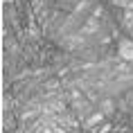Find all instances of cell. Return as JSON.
Instances as JSON below:
<instances>
[{
	"label": "cell",
	"mask_w": 133,
	"mask_h": 133,
	"mask_svg": "<svg viewBox=\"0 0 133 133\" xmlns=\"http://www.w3.org/2000/svg\"><path fill=\"white\" fill-rule=\"evenodd\" d=\"M119 54H122V59H129V61H133V43L131 41H119Z\"/></svg>",
	"instance_id": "6da1fadb"
},
{
	"label": "cell",
	"mask_w": 133,
	"mask_h": 133,
	"mask_svg": "<svg viewBox=\"0 0 133 133\" xmlns=\"http://www.w3.org/2000/svg\"><path fill=\"white\" fill-rule=\"evenodd\" d=\"M99 119H104V113H97V115H92V117L86 119V129H90V126H95L99 122Z\"/></svg>",
	"instance_id": "7a4b0ae2"
},
{
	"label": "cell",
	"mask_w": 133,
	"mask_h": 133,
	"mask_svg": "<svg viewBox=\"0 0 133 133\" xmlns=\"http://www.w3.org/2000/svg\"><path fill=\"white\" fill-rule=\"evenodd\" d=\"M95 29H97V21H88L84 25V32H86V34H92Z\"/></svg>",
	"instance_id": "3957f363"
},
{
	"label": "cell",
	"mask_w": 133,
	"mask_h": 133,
	"mask_svg": "<svg viewBox=\"0 0 133 133\" xmlns=\"http://www.w3.org/2000/svg\"><path fill=\"white\" fill-rule=\"evenodd\" d=\"M102 113H106V115H108V113H113V102H111V99H106V102H104V106H102Z\"/></svg>",
	"instance_id": "277c9868"
},
{
	"label": "cell",
	"mask_w": 133,
	"mask_h": 133,
	"mask_svg": "<svg viewBox=\"0 0 133 133\" xmlns=\"http://www.w3.org/2000/svg\"><path fill=\"white\" fill-rule=\"evenodd\" d=\"M108 131H111V124H104L102 129H99V133H108Z\"/></svg>",
	"instance_id": "5b68a950"
}]
</instances>
